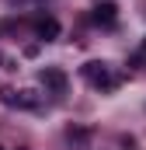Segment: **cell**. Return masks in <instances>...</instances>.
Segmentation results:
<instances>
[{
	"label": "cell",
	"instance_id": "cell-1",
	"mask_svg": "<svg viewBox=\"0 0 146 150\" xmlns=\"http://www.w3.org/2000/svg\"><path fill=\"white\" fill-rule=\"evenodd\" d=\"M84 77L98 87V91H111V87H118V74L111 70L108 63H84Z\"/></svg>",
	"mask_w": 146,
	"mask_h": 150
},
{
	"label": "cell",
	"instance_id": "cell-3",
	"mask_svg": "<svg viewBox=\"0 0 146 150\" xmlns=\"http://www.w3.org/2000/svg\"><path fill=\"white\" fill-rule=\"evenodd\" d=\"M42 84H45L49 91L63 94V87H66V74H63V70H56V67H49V70H42Z\"/></svg>",
	"mask_w": 146,
	"mask_h": 150
},
{
	"label": "cell",
	"instance_id": "cell-6",
	"mask_svg": "<svg viewBox=\"0 0 146 150\" xmlns=\"http://www.w3.org/2000/svg\"><path fill=\"white\" fill-rule=\"evenodd\" d=\"M132 63H136V67H146V38L139 42V49H136V56H132Z\"/></svg>",
	"mask_w": 146,
	"mask_h": 150
},
{
	"label": "cell",
	"instance_id": "cell-5",
	"mask_svg": "<svg viewBox=\"0 0 146 150\" xmlns=\"http://www.w3.org/2000/svg\"><path fill=\"white\" fill-rule=\"evenodd\" d=\"M115 4H101V7H94V21L98 25H115Z\"/></svg>",
	"mask_w": 146,
	"mask_h": 150
},
{
	"label": "cell",
	"instance_id": "cell-4",
	"mask_svg": "<svg viewBox=\"0 0 146 150\" xmlns=\"http://www.w3.org/2000/svg\"><path fill=\"white\" fill-rule=\"evenodd\" d=\"M35 35L42 38V42H52V38L59 35V21H56V18H42L35 25Z\"/></svg>",
	"mask_w": 146,
	"mask_h": 150
},
{
	"label": "cell",
	"instance_id": "cell-2",
	"mask_svg": "<svg viewBox=\"0 0 146 150\" xmlns=\"http://www.w3.org/2000/svg\"><path fill=\"white\" fill-rule=\"evenodd\" d=\"M0 101H4V105H18V108H35L38 105L35 91H11V87L0 91Z\"/></svg>",
	"mask_w": 146,
	"mask_h": 150
},
{
	"label": "cell",
	"instance_id": "cell-7",
	"mask_svg": "<svg viewBox=\"0 0 146 150\" xmlns=\"http://www.w3.org/2000/svg\"><path fill=\"white\" fill-rule=\"evenodd\" d=\"M0 150H4V147H0Z\"/></svg>",
	"mask_w": 146,
	"mask_h": 150
}]
</instances>
